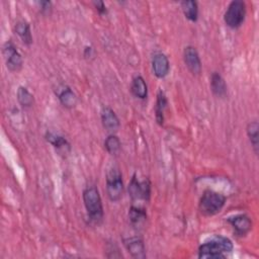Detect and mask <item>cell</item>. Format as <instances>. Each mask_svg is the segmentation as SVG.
Here are the masks:
<instances>
[{
  "label": "cell",
  "mask_w": 259,
  "mask_h": 259,
  "mask_svg": "<svg viewBox=\"0 0 259 259\" xmlns=\"http://www.w3.org/2000/svg\"><path fill=\"white\" fill-rule=\"evenodd\" d=\"M234 249L232 241L224 236H213L202 243L198 248V258L219 259L225 258Z\"/></svg>",
  "instance_id": "6da1fadb"
},
{
  "label": "cell",
  "mask_w": 259,
  "mask_h": 259,
  "mask_svg": "<svg viewBox=\"0 0 259 259\" xmlns=\"http://www.w3.org/2000/svg\"><path fill=\"white\" fill-rule=\"evenodd\" d=\"M83 201L89 219L94 223H99L103 219V206L99 190L95 185L87 186L83 190Z\"/></svg>",
  "instance_id": "7a4b0ae2"
},
{
  "label": "cell",
  "mask_w": 259,
  "mask_h": 259,
  "mask_svg": "<svg viewBox=\"0 0 259 259\" xmlns=\"http://www.w3.org/2000/svg\"><path fill=\"white\" fill-rule=\"evenodd\" d=\"M226 203V196L218 191L206 189L200 197L198 208L199 211L205 215H214L222 210Z\"/></svg>",
  "instance_id": "3957f363"
},
{
  "label": "cell",
  "mask_w": 259,
  "mask_h": 259,
  "mask_svg": "<svg viewBox=\"0 0 259 259\" xmlns=\"http://www.w3.org/2000/svg\"><path fill=\"white\" fill-rule=\"evenodd\" d=\"M246 17V4L240 0H234L229 5L224 14L225 23L231 28L240 27Z\"/></svg>",
  "instance_id": "277c9868"
},
{
  "label": "cell",
  "mask_w": 259,
  "mask_h": 259,
  "mask_svg": "<svg viewBox=\"0 0 259 259\" xmlns=\"http://www.w3.org/2000/svg\"><path fill=\"white\" fill-rule=\"evenodd\" d=\"M106 192L111 201H117L122 196V175L117 167L110 168L106 174Z\"/></svg>",
  "instance_id": "5b68a950"
},
{
  "label": "cell",
  "mask_w": 259,
  "mask_h": 259,
  "mask_svg": "<svg viewBox=\"0 0 259 259\" xmlns=\"http://www.w3.org/2000/svg\"><path fill=\"white\" fill-rule=\"evenodd\" d=\"M128 193L133 201H149L151 195V182L148 178L140 181L134 175L128 184Z\"/></svg>",
  "instance_id": "8992f818"
},
{
  "label": "cell",
  "mask_w": 259,
  "mask_h": 259,
  "mask_svg": "<svg viewBox=\"0 0 259 259\" xmlns=\"http://www.w3.org/2000/svg\"><path fill=\"white\" fill-rule=\"evenodd\" d=\"M3 56L6 62V67L12 72H18L21 70L23 61L21 55L16 50L12 41L8 40L3 45Z\"/></svg>",
  "instance_id": "52a82bcc"
},
{
  "label": "cell",
  "mask_w": 259,
  "mask_h": 259,
  "mask_svg": "<svg viewBox=\"0 0 259 259\" xmlns=\"http://www.w3.org/2000/svg\"><path fill=\"white\" fill-rule=\"evenodd\" d=\"M183 60L192 74H199L201 72V61L197 50L192 46H187L183 51Z\"/></svg>",
  "instance_id": "ba28073f"
},
{
  "label": "cell",
  "mask_w": 259,
  "mask_h": 259,
  "mask_svg": "<svg viewBox=\"0 0 259 259\" xmlns=\"http://www.w3.org/2000/svg\"><path fill=\"white\" fill-rule=\"evenodd\" d=\"M228 223L232 226L238 236H245L252 229V222L250 218L244 213L228 218Z\"/></svg>",
  "instance_id": "9c48e42d"
},
{
  "label": "cell",
  "mask_w": 259,
  "mask_h": 259,
  "mask_svg": "<svg viewBox=\"0 0 259 259\" xmlns=\"http://www.w3.org/2000/svg\"><path fill=\"white\" fill-rule=\"evenodd\" d=\"M152 68L156 77H166L170 70V63L166 55L162 53H156L152 58Z\"/></svg>",
  "instance_id": "30bf717a"
},
{
  "label": "cell",
  "mask_w": 259,
  "mask_h": 259,
  "mask_svg": "<svg viewBox=\"0 0 259 259\" xmlns=\"http://www.w3.org/2000/svg\"><path fill=\"white\" fill-rule=\"evenodd\" d=\"M101 122L107 132L114 133L119 127V119L115 112L109 106H103L100 111Z\"/></svg>",
  "instance_id": "8fae6325"
},
{
  "label": "cell",
  "mask_w": 259,
  "mask_h": 259,
  "mask_svg": "<svg viewBox=\"0 0 259 259\" xmlns=\"http://www.w3.org/2000/svg\"><path fill=\"white\" fill-rule=\"evenodd\" d=\"M124 246L134 258H146V249L143 240L140 237H131L123 240Z\"/></svg>",
  "instance_id": "7c38bea8"
},
{
  "label": "cell",
  "mask_w": 259,
  "mask_h": 259,
  "mask_svg": "<svg viewBox=\"0 0 259 259\" xmlns=\"http://www.w3.org/2000/svg\"><path fill=\"white\" fill-rule=\"evenodd\" d=\"M128 219L135 229H141L147 220V212L141 205H132L128 209Z\"/></svg>",
  "instance_id": "4fadbf2b"
},
{
  "label": "cell",
  "mask_w": 259,
  "mask_h": 259,
  "mask_svg": "<svg viewBox=\"0 0 259 259\" xmlns=\"http://www.w3.org/2000/svg\"><path fill=\"white\" fill-rule=\"evenodd\" d=\"M210 89L217 97L224 98L227 95L228 89L226 81L218 72H213L210 76Z\"/></svg>",
  "instance_id": "5bb4252c"
},
{
  "label": "cell",
  "mask_w": 259,
  "mask_h": 259,
  "mask_svg": "<svg viewBox=\"0 0 259 259\" xmlns=\"http://www.w3.org/2000/svg\"><path fill=\"white\" fill-rule=\"evenodd\" d=\"M14 30L24 45L30 46L32 44V35H31V31H30V26L27 21L18 20L15 23Z\"/></svg>",
  "instance_id": "9a60e30c"
},
{
  "label": "cell",
  "mask_w": 259,
  "mask_h": 259,
  "mask_svg": "<svg viewBox=\"0 0 259 259\" xmlns=\"http://www.w3.org/2000/svg\"><path fill=\"white\" fill-rule=\"evenodd\" d=\"M167 105H168V100L164 91L159 90L157 94L156 105H155V117H156V121L160 125H162L164 122V112H165V109L167 108Z\"/></svg>",
  "instance_id": "2e32d148"
},
{
  "label": "cell",
  "mask_w": 259,
  "mask_h": 259,
  "mask_svg": "<svg viewBox=\"0 0 259 259\" xmlns=\"http://www.w3.org/2000/svg\"><path fill=\"white\" fill-rule=\"evenodd\" d=\"M58 98L62 105L66 108H73L77 104V96L68 86H63V88L58 93Z\"/></svg>",
  "instance_id": "e0dca14e"
},
{
  "label": "cell",
  "mask_w": 259,
  "mask_h": 259,
  "mask_svg": "<svg viewBox=\"0 0 259 259\" xmlns=\"http://www.w3.org/2000/svg\"><path fill=\"white\" fill-rule=\"evenodd\" d=\"M131 91L136 97H138L140 99L147 98L148 86H147L145 79L142 76L138 75L133 79L132 84H131Z\"/></svg>",
  "instance_id": "ac0fdd59"
},
{
  "label": "cell",
  "mask_w": 259,
  "mask_h": 259,
  "mask_svg": "<svg viewBox=\"0 0 259 259\" xmlns=\"http://www.w3.org/2000/svg\"><path fill=\"white\" fill-rule=\"evenodd\" d=\"M247 136L251 142V145L253 147L254 153L258 155L259 150V123L256 120L250 121L247 124Z\"/></svg>",
  "instance_id": "d6986e66"
},
{
  "label": "cell",
  "mask_w": 259,
  "mask_h": 259,
  "mask_svg": "<svg viewBox=\"0 0 259 259\" xmlns=\"http://www.w3.org/2000/svg\"><path fill=\"white\" fill-rule=\"evenodd\" d=\"M182 11L185 15V17L192 21L195 22L198 18V6H197V2L193 1V0H185L182 1L180 3Z\"/></svg>",
  "instance_id": "ffe728a7"
},
{
  "label": "cell",
  "mask_w": 259,
  "mask_h": 259,
  "mask_svg": "<svg viewBox=\"0 0 259 259\" xmlns=\"http://www.w3.org/2000/svg\"><path fill=\"white\" fill-rule=\"evenodd\" d=\"M46 140L51 143L57 150H63L66 152V150H70V144L68 143V141L59 135L53 134V133H47L46 134Z\"/></svg>",
  "instance_id": "44dd1931"
},
{
  "label": "cell",
  "mask_w": 259,
  "mask_h": 259,
  "mask_svg": "<svg viewBox=\"0 0 259 259\" xmlns=\"http://www.w3.org/2000/svg\"><path fill=\"white\" fill-rule=\"evenodd\" d=\"M104 148L110 155H117L121 149V143L115 135H109L104 141Z\"/></svg>",
  "instance_id": "7402d4cb"
},
{
  "label": "cell",
  "mask_w": 259,
  "mask_h": 259,
  "mask_svg": "<svg viewBox=\"0 0 259 259\" xmlns=\"http://www.w3.org/2000/svg\"><path fill=\"white\" fill-rule=\"evenodd\" d=\"M17 100L23 107H30L34 102L33 95L23 86H19L17 89Z\"/></svg>",
  "instance_id": "603a6c76"
},
{
  "label": "cell",
  "mask_w": 259,
  "mask_h": 259,
  "mask_svg": "<svg viewBox=\"0 0 259 259\" xmlns=\"http://www.w3.org/2000/svg\"><path fill=\"white\" fill-rule=\"evenodd\" d=\"M37 5L42 14H50L52 11V3L50 1H38Z\"/></svg>",
  "instance_id": "cb8c5ba5"
},
{
  "label": "cell",
  "mask_w": 259,
  "mask_h": 259,
  "mask_svg": "<svg viewBox=\"0 0 259 259\" xmlns=\"http://www.w3.org/2000/svg\"><path fill=\"white\" fill-rule=\"evenodd\" d=\"M93 5H94V7L96 8V10H97L100 14H104V13L107 12L106 6H105V4H104L103 1H94V2H93Z\"/></svg>",
  "instance_id": "d4e9b609"
}]
</instances>
